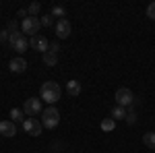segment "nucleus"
<instances>
[{"label":"nucleus","instance_id":"23","mask_svg":"<svg viewBox=\"0 0 155 153\" xmlns=\"http://www.w3.org/2000/svg\"><path fill=\"white\" fill-rule=\"evenodd\" d=\"M6 31H8V33L19 31V23H17V21H11V23H8V27H6Z\"/></svg>","mask_w":155,"mask_h":153},{"label":"nucleus","instance_id":"8","mask_svg":"<svg viewBox=\"0 0 155 153\" xmlns=\"http://www.w3.org/2000/svg\"><path fill=\"white\" fill-rule=\"evenodd\" d=\"M72 31V25L68 19H60V21H56V37L58 39H66V37L71 35Z\"/></svg>","mask_w":155,"mask_h":153},{"label":"nucleus","instance_id":"1","mask_svg":"<svg viewBox=\"0 0 155 153\" xmlns=\"http://www.w3.org/2000/svg\"><path fill=\"white\" fill-rule=\"evenodd\" d=\"M39 95H41V101H48L50 106H54V104L60 99V95H62V89H60L58 83L46 81L44 85H41V91H39Z\"/></svg>","mask_w":155,"mask_h":153},{"label":"nucleus","instance_id":"9","mask_svg":"<svg viewBox=\"0 0 155 153\" xmlns=\"http://www.w3.org/2000/svg\"><path fill=\"white\" fill-rule=\"evenodd\" d=\"M29 46L33 48V50H37V52H41V54H46L50 50V42L44 35H33L29 39Z\"/></svg>","mask_w":155,"mask_h":153},{"label":"nucleus","instance_id":"22","mask_svg":"<svg viewBox=\"0 0 155 153\" xmlns=\"http://www.w3.org/2000/svg\"><path fill=\"white\" fill-rule=\"evenodd\" d=\"M147 17H149V19H153V21H155V0L151 2V4H149V6H147Z\"/></svg>","mask_w":155,"mask_h":153},{"label":"nucleus","instance_id":"2","mask_svg":"<svg viewBox=\"0 0 155 153\" xmlns=\"http://www.w3.org/2000/svg\"><path fill=\"white\" fill-rule=\"evenodd\" d=\"M58 122H60V114H58V110H56V106H50L41 112V124H44V128H56Z\"/></svg>","mask_w":155,"mask_h":153},{"label":"nucleus","instance_id":"6","mask_svg":"<svg viewBox=\"0 0 155 153\" xmlns=\"http://www.w3.org/2000/svg\"><path fill=\"white\" fill-rule=\"evenodd\" d=\"M39 27H41V23H39V19L37 17H27V19H23L21 21V31H23V35L27 33V35H37V31H39Z\"/></svg>","mask_w":155,"mask_h":153},{"label":"nucleus","instance_id":"21","mask_svg":"<svg viewBox=\"0 0 155 153\" xmlns=\"http://www.w3.org/2000/svg\"><path fill=\"white\" fill-rule=\"evenodd\" d=\"M39 8H41V4H39V2H31V4H29V8H27V11H29V17H35L37 12H39Z\"/></svg>","mask_w":155,"mask_h":153},{"label":"nucleus","instance_id":"20","mask_svg":"<svg viewBox=\"0 0 155 153\" xmlns=\"http://www.w3.org/2000/svg\"><path fill=\"white\" fill-rule=\"evenodd\" d=\"M39 23H41V27H52V25H54V17H52V15H44V17L39 19Z\"/></svg>","mask_w":155,"mask_h":153},{"label":"nucleus","instance_id":"19","mask_svg":"<svg viewBox=\"0 0 155 153\" xmlns=\"http://www.w3.org/2000/svg\"><path fill=\"white\" fill-rule=\"evenodd\" d=\"M143 143L149 147V149H155V132H145Z\"/></svg>","mask_w":155,"mask_h":153},{"label":"nucleus","instance_id":"11","mask_svg":"<svg viewBox=\"0 0 155 153\" xmlns=\"http://www.w3.org/2000/svg\"><path fill=\"white\" fill-rule=\"evenodd\" d=\"M8 68H11V72H25L27 71V60L23 58V56H17V58H12L11 62H8Z\"/></svg>","mask_w":155,"mask_h":153},{"label":"nucleus","instance_id":"13","mask_svg":"<svg viewBox=\"0 0 155 153\" xmlns=\"http://www.w3.org/2000/svg\"><path fill=\"white\" fill-rule=\"evenodd\" d=\"M66 91H68V95H72V97L79 95V93H81V83L74 81V79H71V81L66 83Z\"/></svg>","mask_w":155,"mask_h":153},{"label":"nucleus","instance_id":"14","mask_svg":"<svg viewBox=\"0 0 155 153\" xmlns=\"http://www.w3.org/2000/svg\"><path fill=\"white\" fill-rule=\"evenodd\" d=\"M44 64H46V66H56V64H58V54H54V52H46V54H44Z\"/></svg>","mask_w":155,"mask_h":153},{"label":"nucleus","instance_id":"7","mask_svg":"<svg viewBox=\"0 0 155 153\" xmlns=\"http://www.w3.org/2000/svg\"><path fill=\"white\" fill-rule=\"evenodd\" d=\"M23 130L27 132V135H31V137H39V135H41V130H44V124H41L37 118H25Z\"/></svg>","mask_w":155,"mask_h":153},{"label":"nucleus","instance_id":"16","mask_svg":"<svg viewBox=\"0 0 155 153\" xmlns=\"http://www.w3.org/2000/svg\"><path fill=\"white\" fill-rule=\"evenodd\" d=\"M23 114H25L23 110H19V108H12L11 114H8V116H11L8 120H11V122H25V120H23Z\"/></svg>","mask_w":155,"mask_h":153},{"label":"nucleus","instance_id":"25","mask_svg":"<svg viewBox=\"0 0 155 153\" xmlns=\"http://www.w3.org/2000/svg\"><path fill=\"white\" fill-rule=\"evenodd\" d=\"M58 50H60L58 42H52V44H50V52H54V54H58Z\"/></svg>","mask_w":155,"mask_h":153},{"label":"nucleus","instance_id":"24","mask_svg":"<svg viewBox=\"0 0 155 153\" xmlns=\"http://www.w3.org/2000/svg\"><path fill=\"white\" fill-rule=\"evenodd\" d=\"M8 37H11V33H8L6 29H2V31H0V42H8Z\"/></svg>","mask_w":155,"mask_h":153},{"label":"nucleus","instance_id":"10","mask_svg":"<svg viewBox=\"0 0 155 153\" xmlns=\"http://www.w3.org/2000/svg\"><path fill=\"white\" fill-rule=\"evenodd\" d=\"M0 135L6 137V139L15 137V135H17V126H15V122H11V120H0Z\"/></svg>","mask_w":155,"mask_h":153},{"label":"nucleus","instance_id":"3","mask_svg":"<svg viewBox=\"0 0 155 153\" xmlns=\"http://www.w3.org/2000/svg\"><path fill=\"white\" fill-rule=\"evenodd\" d=\"M114 99H116V106H122V108H130L134 101H137V97L132 93L128 87H120L116 95H114Z\"/></svg>","mask_w":155,"mask_h":153},{"label":"nucleus","instance_id":"12","mask_svg":"<svg viewBox=\"0 0 155 153\" xmlns=\"http://www.w3.org/2000/svg\"><path fill=\"white\" fill-rule=\"evenodd\" d=\"M110 118H114L116 122H118V120H126V108L114 106V108H112V112H110Z\"/></svg>","mask_w":155,"mask_h":153},{"label":"nucleus","instance_id":"17","mask_svg":"<svg viewBox=\"0 0 155 153\" xmlns=\"http://www.w3.org/2000/svg\"><path fill=\"white\" fill-rule=\"evenodd\" d=\"M134 108H137V101H134L130 108H126V122H128V124H134V122H137V112H134Z\"/></svg>","mask_w":155,"mask_h":153},{"label":"nucleus","instance_id":"15","mask_svg":"<svg viewBox=\"0 0 155 153\" xmlns=\"http://www.w3.org/2000/svg\"><path fill=\"white\" fill-rule=\"evenodd\" d=\"M99 126H101V130H106V132H112V130L116 128V120L114 118H104Z\"/></svg>","mask_w":155,"mask_h":153},{"label":"nucleus","instance_id":"18","mask_svg":"<svg viewBox=\"0 0 155 153\" xmlns=\"http://www.w3.org/2000/svg\"><path fill=\"white\" fill-rule=\"evenodd\" d=\"M50 15H52V17H58V21L60 19H66V11H64V6H60V4H56Z\"/></svg>","mask_w":155,"mask_h":153},{"label":"nucleus","instance_id":"26","mask_svg":"<svg viewBox=\"0 0 155 153\" xmlns=\"http://www.w3.org/2000/svg\"><path fill=\"white\" fill-rule=\"evenodd\" d=\"M17 17H21V19H27V17H29V11H27V8H21V11L17 12Z\"/></svg>","mask_w":155,"mask_h":153},{"label":"nucleus","instance_id":"4","mask_svg":"<svg viewBox=\"0 0 155 153\" xmlns=\"http://www.w3.org/2000/svg\"><path fill=\"white\" fill-rule=\"evenodd\" d=\"M8 46H11L15 52L23 54L25 50L29 48V42H27V37L23 35V31H15V33H11V37H8Z\"/></svg>","mask_w":155,"mask_h":153},{"label":"nucleus","instance_id":"5","mask_svg":"<svg viewBox=\"0 0 155 153\" xmlns=\"http://www.w3.org/2000/svg\"><path fill=\"white\" fill-rule=\"evenodd\" d=\"M23 112H25V114H27L29 118L39 116V114L44 112L41 99H39V97H29V99H25V104H23Z\"/></svg>","mask_w":155,"mask_h":153}]
</instances>
